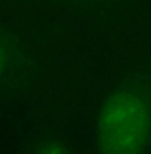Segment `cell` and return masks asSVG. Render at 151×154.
I'll return each mask as SVG.
<instances>
[{"instance_id":"cell-1","label":"cell","mask_w":151,"mask_h":154,"mask_svg":"<svg viewBox=\"0 0 151 154\" xmlns=\"http://www.w3.org/2000/svg\"><path fill=\"white\" fill-rule=\"evenodd\" d=\"M151 135V110L144 97L120 90L103 105L98 117V141L108 153H137Z\"/></svg>"},{"instance_id":"cell-2","label":"cell","mask_w":151,"mask_h":154,"mask_svg":"<svg viewBox=\"0 0 151 154\" xmlns=\"http://www.w3.org/2000/svg\"><path fill=\"white\" fill-rule=\"evenodd\" d=\"M5 59H7V51H5L4 43L0 40V74H2L3 69L5 66Z\"/></svg>"}]
</instances>
